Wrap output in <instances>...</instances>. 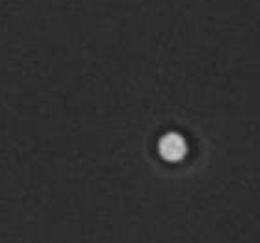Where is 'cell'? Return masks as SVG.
<instances>
[{
  "label": "cell",
  "instance_id": "obj_1",
  "mask_svg": "<svg viewBox=\"0 0 260 243\" xmlns=\"http://www.w3.org/2000/svg\"><path fill=\"white\" fill-rule=\"evenodd\" d=\"M158 152L164 160L168 162H177L180 158H184L186 154V141L180 134L169 132V134L162 135L158 141Z\"/></svg>",
  "mask_w": 260,
  "mask_h": 243
}]
</instances>
